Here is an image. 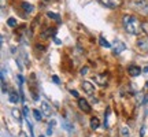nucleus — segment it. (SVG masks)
Masks as SVG:
<instances>
[{
  "label": "nucleus",
  "mask_w": 148,
  "mask_h": 137,
  "mask_svg": "<svg viewBox=\"0 0 148 137\" xmlns=\"http://www.w3.org/2000/svg\"><path fill=\"white\" fill-rule=\"evenodd\" d=\"M129 5L132 10H134L138 14L144 16L148 15V0H130Z\"/></svg>",
  "instance_id": "nucleus-2"
},
{
  "label": "nucleus",
  "mask_w": 148,
  "mask_h": 137,
  "mask_svg": "<svg viewBox=\"0 0 148 137\" xmlns=\"http://www.w3.org/2000/svg\"><path fill=\"white\" fill-rule=\"evenodd\" d=\"M89 125H90V129H93V130H95V129H97V127L100 126V121H99L96 116H93V118H90Z\"/></svg>",
  "instance_id": "nucleus-13"
},
{
  "label": "nucleus",
  "mask_w": 148,
  "mask_h": 137,
  "mask_svg": "<svg viewBox=\"0 0 148 137\" xmlns=\"http://www.w3.org/2000/svg\"><path fill=\"white\" fill-rule=\"evenodd\" d=\"M33 115H34V118H36L37 121H41V112L38 110H34L33 111Z\"/></svg>",
  "instance_id": "nucleus-22"
},
{
  "label": "nucleus",
  "mask_w": 148,
  "mask_h": 137,
  "mask_svg": "<svg viewBox=\"0 0 148 137\" xmlns=\"http://www.w3.org/2000/svg\"><path fill=\"white\" fill-rule=\"evenodd\" d=\"M99 42H100L101 47H106V48H110V47H111V44H110L108 41H107V40H106V38H104L103 36L99 37Z\"/></svg>",
  "instance_id": "nucleus-15"
},
{
  "label": "nucleus",
  "mask_w": 148,
  "mask_h": 137,
  "mask_svg": "<svg viewBox=\"0 0 148 137\" xmlns=\"http://www.w3.org/2000/svg\"><path fill=\"white\" fill-rule=\"evenodd\" d=\"M136 45H137V48L141 52H148V36L143 37V38H138Z\"/></svg>",
  "instance_id": "nucleus-5"
},
{
  "label": "nucleus",
  "mask_w": 148,
  "mask_h": 137,
  "mask_svg": "<svg viewBox=\"0 0 148 137\" xmlns=\"http://www.w3.org/2000/svg\"><path fill=\"white\" fill-rule=\"evenodd\" d=\"M52 81H53V82H56V84H59V78L56 77V75H53V77H52Z\"/></svg>",
  "instance_id": "nucleus-29"
},
{
  "label": "nucleus",
  "mask_w": 148,
  "mask_h": 137,
  "mask_svg": "<svg viewBox=\"0 0 148 137\" xmlns=\"http://www.w3.org/2000/svg\"><path fill=\"white\" fill-rule=\"evenodd\" d=\"M125 49H126L125 42L119 41V40H116V41L114 42V45H112V53H114V55H119V53L123 52Z\"/></svg>",
  "instance_id": "nucleus-4"
},
{
  "label": "nucleus",
  "mask_w": 148,
  "mask_h": 137,
  "mask_svg": "<svg viewBox=\"0 0 148 137\" xmlns=\"http://www.w3.org/2000/svg\"><path fill=\"white\" fill-rule=\"evenodd\" d=\"M47 134H48V136H51V134H52V126H51V125H49V126H48V129H47Z\"/></svg>",
  "instance_id": "nucleus-27"
},
{
  "label": "nucleus",
  "mask_w": 148,
  "mask_h": 137,
  "mask_svg": "<svg viewBox=\"0 0 148 137\" xmlns=\"http://www.w3.org/2000/svg\"><path fill=\"white\" fill-rule=\"evenodd\" d=\"M144 133H145V127H141V132H140V136H141V137H144Z\"/></svg>",
  "instance_id": "nucleus-30"
},
{
  "label": "nucleus",
  "mask_w": 148,
  "mask_h": 137,
  "mask_svg": "<svg viewBox=\"0 0 148 137\" xmlns=\"http://www.w3.org/2000/svg\"><path fill=\"white\" fill-rule=\"evenodd\" d=\"M121 134L123 137H129V136H130V130H129V127H127V126H122Z\"/></svg>",
  "instance_id": "nucleus-19"
},
{
  "label": "nucleus",
  "mask_w": 148,
  "mask_h": 137,
  "mask_svg": "<svg viewBox=\"0 0 148 137\" xmlns=\"http://www.w3.org/2000/svg\"><path fill=\"white\" fill-rule=\"evenodd\" d=\"M141 29H143V32L148 36V21L141 22Z\"/></svg>",
  "instance_id": "nucleus-21"
},
{
  "label": "nucleus",
  "mask_w": 148,
  "mask_h": 137,
  "mask_svg": "<svg viewBox=\"0 0 148 137\" xmlns=\"http://www.w3.org/2000/svg\"><path fill=\"white\" fill-rule=\"evenodd\" d=\"M82 89H84V92L86 95H89V96L95 95V86L90 84L89 81H84V82H82Z\"/></svg>",
  "instance_id": "nucleus-6"
},
{
  "label": "nucleus",
  "mask_w": 148,
  "mask_h": 137,
  "mask_svg": "<svg viewBox=\"0 0 148 137\" xmlns=\"http://www.w3.org/2000/svg\"><path fill=\"white\" fill-rule=\"evenodd\" d=\"M88 70H89V68L86 67V66H84V67H82L81 70H79V73H81V75H85V74L88 73Z\"/></svg>",
  "instance_id": "nucleus-24"
},
{
  "label": "nucleus",
  "mask_w": 148,
  "mask_h": 137,
  "mask_svg": "<svg viewBox=\"0 0 148 137\" xmlns=\"http://www.w3.org/2000/svg\"><path fill=\"white\" fill-rule=\"evenodd\" d=\"M47 16H48V18H51V19H55V21L60 22V16H59V14H55V12L48 11V12H47Z\"/></svg>",
  "instance_id": "nucleus-17"
},
{
  "label": "nucleus",
  "mask_w": 148,
  "mask_h": 137,
  "mask_svg": "<svg viewBox=\"0 0 148 137\" xmlns=\"http://www.w3.org/2000/svg\"><path fill=\"white\" fill-rule=\"evenodd\" d=\"M41 111H42V114H44L45 116H51V115H52L51 105L48 104L47 101H42V103H41Z\"/></svg>",
  "instance_id": "nucleus-9"
},
{
  "label": "nucleus",
  "mask_w": 148,
  "mask_h": 137,
  "mask_svg": "<svg viewBox=\"0 0 148 137\" xmlns=\"http://www.w3.org/2000/svg\"><path fill=\"white\" fill-rule=\"evenodd\" d=\"M55 34H56V29H55V27H51V29H47L45 32L41 33V38H47V37L55 36Z\"/></svg>",
  "instance_id": "nucleus-11"
},
{
  "label": "nucleus",
  "mask_w": 148,
  "mask_h": 137,
  "mask_svg": "<svg viewBox=\"0 0 148 137\" xmlns=\"http://www.w3.org/2000/svg\"><path fill=\"white\" fill-rule=\"evenodd\" d=\"M70 93H71V95H73V96H75V97H78V92H77V90L70 89Z\"/></svg>",
  "instance_id": "nucleus-28"
},
{
  "label": "nucleus",
  "mask_w": 148,
  "mask_h": 137,
  "mask_svg": "<svg viewBox=\"0 0 148 137\" xmlns=\"http://www.w3.org/2000/svg\"><path fill=\"white\" fill-rule=\"evenodd\" d=\"M141 71H143V70L138 67V66H136V64H130V66L127 67V73H129V75H132V77H137V75H140Z\"/></svg>",
  "instance_id": "nucleus-7"
},
{
  "label": "nucleus",
  "mask_w": 148,
  "mask_h": 137,
  "mask_svg": "<svg viewBox=\"0 0 148 137\" xmlns=\"http://www.w3.org/2000/svg\"><path fill=\"white\" fill-rule=\"evenodd\" d=\"M27 127H29V133H30V136L33 137V126H32V123L27 121Z\"/></svg>",
  "instance_id": "nucleus-25"
},
{
  "label": "nucleus",
  "mask_w": 148,
  "mask_h": 137,
  "mask_svg": "<svg viewBox=\"0 0 148 137\" xmlns=\"http://www.w3.org/2000/svg\"><path fill=\"white\" fill-rule=\"evenodd\" d=\"M21 7L23 8V11H25L26 14H32L33 10H34V7H33L32 4H29V3H26V1H25V3H22Z\"/></svg>",
  "instance_id": "nucleus-12"
},
{
  "label": "nucleus",
  "mask_w": 148,
  "mask_h": 137,
  "mask_svg": "<svg viewBox=\"0 0 148 137\" xmlns=\"http://www.w3.org/2000/svg\"><path fill=\"white\" fill-rule=\"evenodd\" d=\"M122 25H123V29H125L129 34H132V36H137L138 33L143 32V29H141V22L133 15H123L122 16Z\"/></svg>",
  "instance_id": "nucleus-1"
},
{
  "label": "nucleus",
  "mask_w": 148,
  "mask_h": 137,
  "mask_svg": "<svg viewBox=\"0 0 148 137\" xmlns=\"http://www.w3.org/2000/svg\"><path fill=\"white\" fill-rule=\"evenodd\" d=\"M99 1H100L101 5H104L106 8H111V10L121 7L122 3H123V0H99Z\"/></svg>",
  "instance_id": "nucleus-3"
},
{
  "label": "nucleus",
  "mask_w": 148,
  "mask_h": 137,
  "mask_svg": "<svg viewBox=\"0 0 148 137\" xmlns=\"http://www.w3.org/2000/svg\"><path fill=\"white\" fill-rule=\"evenodd\" d=\"M11 114H12V116L15 118L16 121L19 122V123H21V121H22L21 118H22V116H21V112H19V111L16 110V108H12V110H11Z\"/></svg>",
  "instance_id": "nucleus-14"
},
{
  "label": "nucleus",
  "mask_w": 148,
  "mask_h": 137,
  "mask_svg": "<svg viewBox=\"0 0 148 137\" xmlns=\"http://www.w3.org/2000/svg\"><path fill=\"white\" fill-rule=\"evenodd\" d=\"M62 125H63V127H64V129H66V130H67L69 133L73 130V125H70V122L67 121V119H63V121H62Z\"/></svg>",
  "instance_id": "nucleus-16"
},
{
  "label": "nucleus",
  "mask_w": 148,
  "mask_h": 137,
  "mask_svg": "<svg viewBox=\"0 0 148 137\" xmlns=\"http://www.w3.org/2000/svg\"><path fill=\"white\" fill-rule=\"evenodd\" d=\"M108 81V74H96L95 75V82L99 85H106Z\"/></svg>",
  "instance_id": "nucleus-8"
},
{
  "label": "nucleus",
  "mask_w": 148,
  "mask_h": 137,
  "mask_svg": "<svg viewBox=\"0 0 148 137\" xmlns=\"http://www.w3.org/2000/svg\"><path fill=\"white\" fill-rule=\"evenodd\" d=\"M145 86H148V81H147V84H145Z\"/></svg>",
  "instance_id": "nucleus-34"
},
{
  "label": "nucleus",
  "mask_w": 148,
  "mask_h": 137,
  "mask_svg": "<svg viewBox=\"0 0 148 137\" xmlns=\"http://www.w3.org/2000/svg\"><path fill=\"white\" fill-rule=\"evenodd\" d=\"M18 81H19V86H22V84H23V77H22L21 74L18 75Z\"/></svg>",
  "instance_id": "nucleus-26"
},
{
  "label": "nucleus",
  "mask_w": 148,
  "mask_h": 137,
  "mask_svg": "<svg viewBox=\"0 0 148 137\" xmlns=\"http://www.w3.org/2000/svg\"><path fill=\"white\" fill-rule=\"evenodd\" d=\"M78 105H79V108H81V111H84V112H90V105L85 99H79Z\"/></svg>",
  "instance_id": "nucleus-10"
},
{
  "label": "nucleus",
  "mask_w": 148,
  "mask_h": 137,
  "mask_svg": "<svg viewBox=\"0 0 148 137\" xmlns=\"http://www.w3.org/2000/svg\"><path fill=\"white\" fill-rule=\"evenodd\" d=\"M4 5H5V0H1V8H4Z\"/></svg>",
  "instance_id": "nucleus-32"
},
{
  "label": "nucleus",
  "mask_w": 148,
  "mask_h": 137,
  "mask_svg": "<svg viewBox=\"0 0 148 137\" xmlns=\"http://www.w3.org/2000/svg\"><path fill=\"white\" fill-rule=\"evenodd\" d=\"M16 23H18V22H16L15 18H8V19H7V25L10 27H15Z\"/></svg>",
  "instance_id": "nucleus-20"
},
{
  "label": "nucleus",
  "mask_w": 148,
  "mask_h": 137,
  "mask_svg": "<svg viewBox=\"0 0 148 137\" xmlns=\"http://www.w3.org/2000/svg\"><path fill=\"white\" fill-rule=\"evenodd\" d=\"M22 111H23V115H25V118H26V119H29V110H27L26 105H23V107H22Z\"/></svg>",
  "instance_id": "nucleus-23"
},
{
  "label": "nucleus",
  "mask_w": 148,
  "mask_h": 137,
  "mask_svg": "<svg viewBox=\"0 0 148 137\" xmlns=\"http://www.w3.org/2000/svg\"><path fill=\"white\" fill-rule=\"evenodd\" d=\"M143 71H144V73H148V64H147V66H145V67L143 68Z\"/></svg>",
  "instance_id": "nucleus-31"
},
{
  "label": "nucleus",
  "mask_w": 148,
  "mask_h": 137,
  "mask_svg": "<svg viewBox=\"0 0 148 137\" xmlns=\"http://www.w3.org/2000/svg\"><path fill=\"white\" fill-rule=\"evenodd\" d=\"M10 101H11V103H18V101H19L18 93H15V92H11V93H10Z\"/></svg>",
  "instance_id": "nucleus-18"
},
{
  "label": "nucleus",
  "mask_w": 148,
  "mask_h": 137,
  "mask_svg": "<svg viewBox=\"0 0 148 137\" xmlns=\"http://www.w3.org/2000/svg\"><path fill=\"white\" fill-rule=\"evenodd\" d=\"M40 137H44V136H40Z\"/></svg>",
  "instance_id": "nucleus-35"
},
{
  "label": "nucleus",
  "mask_w": 148,
  "mask_h": 137,
  "mask_svg": "<svg viewBox=\"0 0 148 137\" xmlns=\"http://www.w3.org/2000/svg\"><path fill=\"white\" fill-rule=\"evenodd\" d=\"M55 42H56L58 45H59V44H62V42H60V40H58V38H55Z\"/></svg>",
  "instance_id": "nucleus-33"
}]
</instances>
